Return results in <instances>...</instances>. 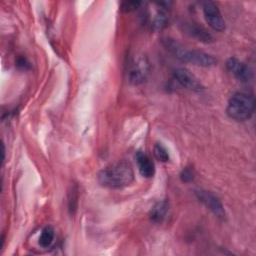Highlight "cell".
Segmentation results:
<instances>
[{
    "mask_svg": "<svg viewBox=\"0 0 256 256\" xmlns=\"http://www.w3.org/2000/svg\"><path fill=\"white\" fill-rule=\"evenodd\" d=\"M98 182L108 188H123L134 180V171L129 162L119 161L102 169L97 176Z\"/></svg>",
    "mask_w": 256,
    "mask_h": 256,
    "instance_id": "obj_1",
    "label": "cell"
},
{
    "mask_svg": "<svg viewBox=\"0 0 256 256\" xmlns=\"http://www.w3.org/2000/svg\"><path fill=\"white\" fill-rule=\"evenodd\" d=\"M162 44L177 59L182 62H189L201 67H211L216 65L217 60L211 54L199 50H188L182 44L172 38H163Z\"/></svg>",
    "mask_w": 256,
    "mask_h": 256,
    "instance_id": "obj_2",
    "label": "cell"
},
{
    "mask_svg": "<svg viewBox=\"0 0 256 256\" xmlns=\"http://www.w3.org/2000/svg\"><path fill=\"white\" fill-rule=\"evenodd\" d=\"M254 98L245 92L234 93L227 105V114L236 121H246L251 118L254 113Z\"/></svg>",
    "mask_w": 256,
    "mask_h": 256,
    "instance_id": "obj_3",
    "label": "cell"
},
{
    "mask_svg": "<svg viewBox=\"0 0 256 256\" xmlns=\"http://www.w3.org/2000/svg\"><path fill=\"white\" fill-rule=\"evenodd\" d=\"M149 62L144 56H133L127 64V75L129 82L134 85L143 83L149 74Z\"/></svg>",
    "mask_w": 256,
    "mask_h": 256,
    "instance_id": "obj_4",
    "label": "cell"
},
{
    "mask_svg": "<svg viewBox=\"0 0 256 256\" xmlns=\"http://www.w3.org/2000/svg\"><path fill=\"white\" fill-rule=\"evenodd\" d=\"M202 7L208 25L215 31H223L225 29V22L217 5L212 1H205L203 2Z\"/></svg>",
    "mask_w": 256,
    "mask_h": 256,
    "instance_id": "obj_5",
    "label": "cell"
},
{
    "mask_svg": "<svg viewBox=\"0 0 256 256\" xmlns=\"http://www.w3.org/2000/svg\"><path fill=\"white\" fill-rule=\"evenodd\" d=\"M174 78L181 86L185 87L186 89L195 92H200L204 89L200 80L193 73L185 68H177L176 70H174Z\"/></svg>",
    "mask_w": 256,
    "mask_h": 256,
    "instance_id": "obj_6",
    "label": "cell"
},
{
    "mask_svg": "<svg viewBox=\"0 0 256 256\" xmlns=\"http://www.w3.org/2000/svg\"><path fill=\"white\" fill-rule=\"evenodd\" d=\"M170 4L171 2L155 3L156 8L152 12V14H149V17H148L150 21V26L153 30L159 31L167 26L169 16L166 10Z\"/></svg>",
    "mask_w": 256,
    "mask_h": 256,
    "instance_id": "obj_7",
    "label": "cell"
},
{
    "mask_svg": "<svg viewBox=\"0 0 256 256\" xmlns=\"http://www.w3.org/2000/svg\"><path fill=\"white\" fill-rule=\"evenodd\" d=\"M196 196L200 202H202L214 215L219 218L225 217V210L220 200L212 193L204 190L196 191Z\"/></svg>",
    "mask_w": 256,
    "mask_h": 256,
    "instance_id": "obj_8",
    "label": "cell"
},
{
    "mask_svg": "<svg viewBox=\"0 0 256 256\" xmlns=\"http://www.w3.org/2000/svg\"><path fill=\"white\" fill-rule=\"evenodd\" d=\"M181 28L187 35L197 39L200 42H203V43L213 42L212 35L203 26L199 25L198 23L191 22V21H184L181 23Z\"/></svg>",
    "mask_w": 256,
    "mask_h": 256,
    "instance_id": "obj_9",
    "label": "cell"
},
{
    "mask_svg": "<svg viewBox=\"0 0 256 256\" xmlns=\"http://www.w3.org/2000/svg\"><path fill=\"white\" fill-rule=\"evenodd\" d=\"M227 69L241 82H248L252 79V70L248 65L241 62L237 58H229L226 62Z\"/></svg>",
    "mask_w": 256,
    "mask_h": 256,
    "instance_id": "obj_10",
    "label": "cell"
},
{
    "mask_svg": "<svg viewBox=\"0 0 256 256\" xmlns=\"http://www.w3.org/2000/svg\"><path fill=\"white\" fill-rule=\"evenodd\" d=\"M135 159H136L138 170H139L140 174L145 178L153 177V175L155 173V168H154V164L151 161V159L149 158V156L146 155L142 151H138L135 155Z\"/></svg>",
    "mask_w": 256,
    "mask_h": 256,
    "instance_id": "obj_11",
    "label": "cell"
},
{
    "mask_svg": "<svg viewBox=\"0 0 256 256\" xmlns=\"http://www.w3.org/2000/svg\"><path fill=\"white\" fill-rule=\"evenodd\" d=\"M168 208H169V205L167 201L157 202L150 210V213H149L150 220L154 223H161L167 215Z\"/></svg>",
    "mask_w": 256,
    "mask_h": 256,
    "instance_id": "obj_12",
    "label": "cell"
},
{
    "mask_svg": "<svg viewBox=\"0 0 256 256\" xmlns=\"http://www.w3.org/2000/svg\"><path fill=\"white\" fill-rule=\"evenodd\" d=\"M54 229L51 226L45 227L39 236V245L43 248H48L54 241Z\"/></svg>",
    "mask_w": 256,
    "mask_h": 256,
    "instance_id": "obj_13",
    "label": "cell"
},
{
    "mask_svg": "<svg viewBox=\"0 0 256 256\" xmlns=\"http://www.w3.org/2000/svg\"><path fill=\"white\" fill-rule=\"evenodd\" d=\"M153 153L156 159H158L161 162H167L169 161V153L167 151V149L160 143L155 144L154 149H153Z\"/></svg>",
    "mask_w": 256,
    "mask_h": 256,
    "instance_id": "obj_14",
    "label": "cell"
},
{
    "mask_svg": "<svg viewBox=\"0 0 256 256\" xmlns=\"http://www.w3.org/2000/svg\"><path fill=\"white\" fill-rule=\"evenodd\" d=\"M140 5V1H124L121 3V10L123 12H132L139 8Z\"/></svg>",
    "mask_w": 256,
    "mask_h": 256,
    "instance_id": "obj_15",
    "label": "cell"
},
{
    "mask_svg": "<svg viewBox=\"0 0 256 256\" xmlns=\"http://www.w3.org/2000/svg\"><path fill=\"white\" fill-rule=\"evenodd\" d=\"M180 177H181V180L183 182H190V181L193 180V173H192V171L190 169L186 168V169H184L182 171Z\"/></svg>",
    "mask_w": 256,
    "mask_h": 256,
    "instance_id": "obj_16",
    "label": "cell"
},
{
    "mask_svg": "<svg viewBox=\"0 0 256 256\" xmlns=\"http://www.w3.org/2000/svg\"><path fill=\"white\" fill-rule=\"evenodd\" d=\"M5 159V148H4V144H2V162H4Z\"/></svg>",
    "mask_w": 256,
    "mask_h": 256,
    "instance_id": "obj_17",
    "label": "cell"
}]
</instances>
